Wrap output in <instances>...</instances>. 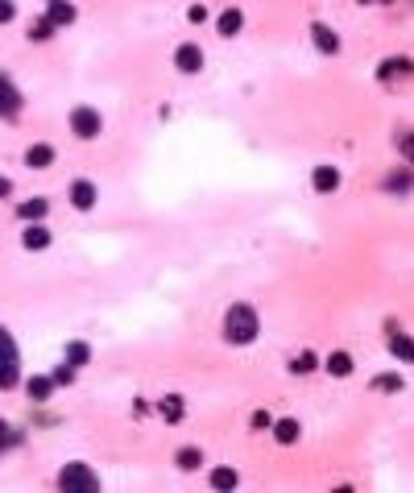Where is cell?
I'll list each match as a JSON object with an SVG mask.
<instances>
[{
    "instance_id": "obj_15",
    "label": "cell",
    "mask_w": 414,
    "mask_h": 493,
    "mask_svg": "<svg viewBox=\"0 0 414 493\" xmlns=\"http://www.w3.org/2000/svg\"><path fill=\"white\" fill-rule=\"evenodd\" d=\"M323 369H328L332 378H348V373H352V357H348V353H332V357L323 361Z\"/></svg>"
},
{
    "instance_id": "obj_12",
    "label": "cell",
    "mask_w": 414,
    "mask_h": 493,
    "mask_svg": "<svg viewBox=\"0 0 414 493\" xmlns=\"http://www.w3.org/2000/svg\"><path fill=\"white\" fill-rule=\"evenodd\" d=\"M241 25H245V12H241V8H224V12H220V21H216V29H220L224 37L241 33Z\"/></svg>"
},
{
    "instance_id": "obj_9",
    "label": "cell",
    "mask_w": 414,
    "mask_h": 493,
    "mask_svg": "<svg viewBox=\"0 0 414 493\" xmlns=\"http://www.w3.org/2000/svg\"><path fill=\"white\" fill-rule=\"evenodd\" d=\"M46 21H50L54 29H58V25H70V21H75V4H66V0H50Z\"/></svg>"
},
{
    "instance_id": "obj_20",
    "label": "cell",
    "mask_w": 414,
    "mask_h": 493,
    "mask_svg": "<svg viewBox=\"0 0 414 493\" xmlns=\"http://www.w3.org/2000/svg\"><path fill=\"white\" fill-rule=\"evenodd\" d=\"M270 427H274L278 444H294V440H299V423H294V419H278V423H270Z\"/></svg>"
},
{
    "instance_id": "obj_30",
    "label": "cell",
    "mask_w": 414,
    "mask_h": 493,
    "mask_svg": "<svg viewBox=\"0 0 414 493\" xmlns=\"http://www.w3.org/2000/svg\"><path fill=\"white\" fill-rule=\"evenodd\" d=\"M12 17H17V4L12 0H0V25H8Z\"/></svg>"
},
{
    "instance_id": "obj_8",
    "label": "cell",
    "mask_w": 414,
    "mask_h": 493,
    "mask_svg": "<svg viewBox=\"0 0 414 493\" xmlns=\"http://www.w3.org/2000/svg\"><path fill=\"white\" fill-rule=\"evenodd\" d=\"M25 166H29V170H46V166H54V145H46V141L29 145V149H25Z\"/></svg>"
},
{
    "instance_id": "obj_31",
    "label": "cell",
    "mask_w": 414,
    "mask_h": 493,
    "mask_svg": "<svg viewBox=\"0 0 414 493\" xmlns=\"http://www.w3.org/2000/svg\"><path fill=\"white\" fill-rule=\"evenodd\" d=\"M270 423H274V419H270L265 411H257V415H253V427H270Z\"/></svg>"
},
{
    "instance_id": "obj_14",
    "label": "cell",
    "mask_w": 414,
    "mask_h": 493,
    "mask_svg": "<svg viewBox=\"0 0 414 493\" xmlns=\"http://www.w3.org/2000/svg\"><path fill=\"white\" fill-rule=\"evenodd\" d=\"M406 71H411V58H386L382 71H377V79L390 83V79H398V75H406Z\"/></svg>"
},
{
    "instance_id": "obj_24",
    "label": "cell",
    "mask_w": 414,
    "mask_h": 493,
    "mask_svg": "<svg viewBox=\"0 0 414 493\" xmlns=\"http://www.w3.org/2000/svg\"><path fill=\"white\" fill-rule=\"evenodd\" d=\"M50 33H58V29H54V25H50V21H46V17H41V21H33V25H29V37H33V41H46V37H50Z\"/></svg>"
},
{
    "instance_id": "obj_22",
    "label": "cell",
    "mask_w": 414,
    "mask_h": 493,
    "mask_svg": "<svg viewBox=\"0 0 414 493\" xmlns=\"http://www.w3.org/2000/svg\"><path fill=\"white\" fill-rule=\"evenodd\" d=\"M174 461H178V469H187V473H195V469L203 465V452H199V448H182V452H178Z\"/></svg>"
},
{
    "instance_id": "obj_5",
    "label": "cell",
    "mask_w": 414,
    "mask_h": 493,
    "mask_svg": "<svg viewBox=\"0 0 414 493\" xmlns=\"http://www.w3.org/2000/svg\"><path fill=\"white\" fill-rule=\"evenodd\" d=\"M174 66H178L182 75H195V71H203V50H199L195 41H182V46L174 50Z\"/></svg>"
},
{
    "instance_id": "obj_10",
    "label": "cell",
    "mask_w": 414,
    "mask_h": 493,
    "mask_svg": "<svg viewBox=\"0 0 414 493\" xmlns=\"http://www.w3.org/2000/svg\"><path fill=\"white\" fill-rule=\"evenodd\" d=\"M311 37H315V46H319L323 54H340V37H336V29H328V25H311Z\"/></svg>"
},
{
    "instance_id": "obj_7",
    "label": "cell",
    "mask_w": 414,
    "mask_h": 493,
    "mask_svg": "<svg viewBox=\"0 0 414 493\" xmlns=\"http://www.w3.org/2000/svg\"><path fill=\"white\" fill-rule=\"evenodd\" d=\"M17 112H21V91H17L12 79L0 71V116L8 120V116H17Z\"/></svg>"
},
{
    "instance_id": "obj_13",
    "label": "cell",
    "mask_w": 414,
    "mask_h": 493,
    "mask_svg": "<svg viewBox=\"0 0 414 493\" xmlns=\"http://www.w3.org/2000/svg\"><path fill=\"white\" fill-rule=\"evenodd\" d=\"M311 187H315V191H336V187H340V170H336V166H319V170L311 174Z\"/></svg>"
},
{
    "instance_id": "obj_18",
    "label": "cell",
    "mask_w": 414,
    "mask_h": 493,
    "mask_svg": "<svg viewBox=\"0 0 414 493\" xmlns=\"http://www.w3.org/2000/svg\"><path fill=\"white\" fill-rule=\"evenodd\" d=\"M87 361H91V348H87L83 340H70V344H66V365L79 369V365H87Z\"/></svg>"
},
{
    "instance_id": "obj_16",
    "label": "cell",
    "mask_w": 414,
    "mask_h": 493,
    "mask_svg": "<svg viewBox=\"0 0 414 493\" xmlns=\"http://www.w3.org/2000/svg\"><path fill=\"white\" fill-rule=\"evenodd\" d=\"M25 390H29V398H33V402H46V398L54 394V378H29V382H25Z\"/></svg>"
},
{
    "instance_id": "obj_19",
    "label": "cell",
    "mask_w": 414,
    "mask_h": 493,
    "mask_svg": "<svg viewBox=\"0 0 414 493\" xmlns=\"http://www.w3.org/2000/svg\"><path fill=\"white\" fill-rule=\"evenodd\" d=\"M46 212H50V203H46V199H29V203H21V220H29V224L46 220Z\"/></svg>"
},
{
    "instance_id": "obj_4",
    "label": "cell",
    "mask_w": 414,
    "mask_h": 493,
    "mask_svg": "<svg viewBox=\"0 0 414 493\" xmlns=\"http://www.w3.org/2000/svg\"><path fill=\"white\" fill-rule=\"evenodd\" d=\"M100 124H104V120H100V112H95V108H87V104L70 112V133H75V137H83V141L100 137Z\"/></svg>"
},
{
    "instance_id": "obj_27",
    "label": "cell",
    "mask_w": 414,
    "mask_h": 493,
    "mask_svg": "<svg viewBox=\"0 0 414 493\" xmlns=\"http://www.w3.org/2000/svg\"><path fill=\"white\" fill-rule=\"evenodd\" d=\"M373 386H377V390H402V378H398V373H382Z\"/></svg>"
},
{
    "instance_id": "obj_17",
    "label": "cell",
    "mask_w": 414,
    "mask_h": 493,
    "mask_svg": "<svg viewBox=\"0 0 414 493\" xmlns=\"http://www.w3.org/2000/svg\"><path fill=\"white\" fill-rule=\"evenodd\" d=\"M158 411H162L166 423H178L182 419V398L178 394H166V398H158Z\"/></svg>"
},
{
    "instance_id": "obj_11",
    "label": "cell",
    "mask_w": 414,
    "mask_h": 493,
    "mask_svg": "<svg viewBox=\"0 0 414 493\" xmlns=\"http://www.w3.org/2000/svg\"><path fill=\"white\" fill-rule=\"evenodd\" d=\"M21 245H25V249H46V245H50V228H46L41 220L29 224V228L21 232Z\"/></svg>"
},
{
    "instance_id": "obj_3",
    "label": "cell",
    "mask_w": 414,
    "mask_h": 493,
    "mask_svg": "<svg viewBox=\"0 0 414 493\" xmlns=\"http://www.w3.org/2000/svg\"><path fill=\"white\" fill-rule=\"evenodd\" d=\"M58 485H62V490H83V493H91V490H100V477H95V469H91V465L75 461V465H66V469L58 473Z\"/></svg>"
},
{
    "instance_id": "obj_28",
    "label": "cell",
    "mask_w": 414,
    "mask_h": 493,
    "mask_svg": "<svg viewBox=\"0 0 414 493\" xmlns=\"http://www.w3.org/2000/svg\"><path fill=\"white\" fill-rule=\"evenodd\" d=\"M406 183H411V174H406V170H398V174L390 178V191H398V195H406Z\"/></svg>"
},
{
    "instance_id": "obj_32",
    "label": "cell",
    "mask_w": 414,
    "mask_h": 493,
    "mask_svg": "<svg viewBox=\"0 0 414 493\" xmlns=\"http://www.w3.org/2000/svg\"><path fill=\"white\" fill-rule=\"evenodd\" d=\"M4 195H12V183H8V178L0 174V199H4Z\"/></svg>"
},
{
    "instance_id": "obj_1",
    "label": "cell",
    "mask_w": 414,
    "mask_h": 493,
    "mask_svg": "<svg viewBox=\"0 0 414 493\" xmlns=\"http://www.w3.org/2000/svg\"><path fill=\"white\" fill-rule=\"evenodd\" d=\"M257 332H261V315H257V307H249V303H232L228 315H224V336H228L232 344H253Z\"/></svg>"
},
{
    "instance_id": "obj_23",
    "label": "cell",
    "mask_w": 414,
    "mask_h": 493,
    "mask_svg": "<svg viewBox=\"0 0 414 493\" xmlns=\"http://www.w3.org/2000/svg\"><path fill=\"white\" fill-rule=\"evenodd\" d=\"M315 365H319V357H315V353H299V357L290 361V369H294V373H311Z\"/></svg>"
},
{
    "instance_id": "obj_2",
    "label": "cell",
    "mask_w": 414,
    "mask_h": 493,
    "mask_svg": "<svg viewBox=\"0 0 414 493\" xmlns=\"http://www.w3.org/2000/svg\"><path fill=\"white\" fill-rule=\"evenodd\" d=\"M17 382H21V357H17L12 336L0 328V390H12Z\"/></svg>"
},
{
    "instance_id": "obj_29",
    "label": "cell",
    "mask_w": 414,
    "mask_h": 493,
    "mask_svg": "<svg viewBox=\"0 0 414 493\" xmlns=\"http://www.w3.org/2000/svg\"><path fill=\"white\" fill-rule=\"evenodd\" d=\"M50 378H54V386H70V382H75V369L66 365V369H54Z\"/></svg>"
},
{
    "instance_id": "obj_33",
    "label": "cell",
    "mask_w": 414,
    "mask_h": 493,
    "mask_svg": "<svg viewBox=\"0 0 414 493\" xmlns=\"http://www.w3.org/2000/svg\"><path fill=\"white\" fill-rule=\"evenodd\" d=\"M382 4H390V0H382Z\"/></svg>"
},
{
    "instance_id": "obj_25",
    "label": "cell",
    "mask_w": 414,
    "mask_h": 493,
    "mask_svg": "<svg viewBox=\"0 0 414 493\" xmlns=\"http://www.w3.org/2000/svg\"><path fill=\"white\" fill-rule=\"evenodd\" d=\"M211 485H216V490H232V485H236V473H232V469H216V473H211Z\"/></svg>"
},
{
    "instance_id": "obj_6",
    "label": "cell",
    "mask_w": 414,
    "mask_h": 493,
    "mask_svg": "<svg viewBox=\"0 0 414 493\" xmlns=\"http://www.w3.org/2000/svg\"><path fill=\"white\" fill-rule=\"evenodd\" d=\"M66 195H70V203H75L79 212H87V207H95V199H100V191H95V183H91V178H75Z\"/></svg>"
},
{
    "instance_id": "obj_21",
    "label": "cell",
    "mask_w": 414,
    "mask_h": 493,
    "mask_svg": "<svg viewBox=\"0 0 414 493\" xmlns=\"http://www.w3.org/2000/svg\"><path fill=\"white\" fill-rule=\"evenodd\" d=\"M390 353H394L398 361H411V336H406V332H394V336H390Z\"/></svg>"
},
{
    "instance_id": "obj_26",
    "label": "cell",
    "mask_w": 414,
    "mask_h": 493,
    "mask_svg": "<svg viewBox=\"0 0 414 493\" xmlns=\"http://www.w3.org/2000/svg\"><path fill=\"white\" fill-rule=\"evenodd\" d=\"M12 444H21V436H17V431H12V427H8V423L0 419V452H8Z\"/></svg>"
}]
</instances>
